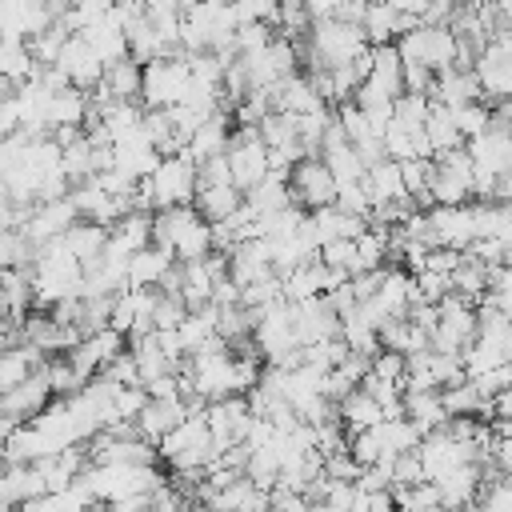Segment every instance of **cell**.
<instances>
[{"label": "cell", "instance_id": "cell-1", "mask_svg": "<svg viewBox=\"0 0 512 512\" xmlns=\"http://www.w3.org/2000/svg\"><path fill=\"white\" fill-rule=\"evenodd\" d=\"M152 244L168 248L180 264H192L216 252V232L196 204H180V208H160L152 216Z\"/></svg>", "mask_w": 512, "mask_h": 512}, {"label": "cell", "instance_id": "cell-2", "mask_svg": "<svg viewBox=\"0 0 512 512\" xmlns=\"http://www.w3.org/2000/svg\"><path fill=\"white\" fill-rule=\"evenodd\" d=\"M160 460L172 468V472H188V476H204L216 460H220V448H216V436L204 420V412L188 416L180 428H172L160 444Z\"/></svg>", "mask_w": 512, "mask_h": 512}, {"label": "cell", "instance_id": "cell-3", "mask_svg": "<svg viewBox=\"0 0 512 512\" xmlns=\"http://www.w3.org/2000/svg\"><path fill=\"white\" fill-rule=\"evenodd\" d=\"M168 476L156 464H88L80 484L96 504H112L124 496H152Z\"/></svg>", "mask_w": 512, "mask_h": 512}, {"label": "cell", "instance_id": "cell-4", "mask_svg": "<svg viewBox=\"0 0 512 512\" xmlns=\"http://www.w3.org/2000/svg\"><path fill=\"white\" fill-rule=\"evenodd\" d=\"M368 36L360 24H348V20H316L312 32H308V68H336V64H352L360 52H368Z\"/></svg>", "mask_w": 512, "mask_h": 512}, {"label": "cell", "instance_id": "cell-5", "mask_svg": "<svg viewBox=\"0 0 512 512\" xmlns=\"http://www.w3.org/2000/svg\"><path fill=\"white\" fill-rule=\"evenodd\" d=\"M396 48L404 64H420L436 76L460 64V36L452 32V24H416L396 40Z\"/></svg>", "mask_w": 512, "mask_h": 512}, {"label": "cell", "instance_id": "cell-6", "mask_svg": "<svg viewBox=\"0 0 512 512\" xmlns=\"http://www.w3.org/2000/svg\"><path fill=\"white\" fill-rule=\"evenodd\" d=\"M192 84V60L188 56H160L152 64H144V92L140 104L148 112H164L184 104V92Z\"/></svg>", "mask_w": 512, "mask_h": 512}, {"label": "cell", "instance_id": "cell-7", "mask_svg": "<svg viewBox=\"0 0 512 512\" xmlns=\"http://www.w3.org/2000/svg\"><path fill=\"white\" fill-rule=\"evenodd\" d=\"M228 164H232V184L244 196L272 176V156H268V144L260 140V128H236L232 132Z\"/></svg>", "mask_w": 512, "mask_h": 512}, {"label": "cell", "instance_id": "cell-8", "mask_svg": "<svg viewBox=\"0 0 512 512\" xmlns=\"http://www.w3.org/2000/svg\"><path fill=\"white\" fill-rule=\"evenodd\" d=\"M428 232H432V244H436V248L468 252V248L480 240V228H476V204H460V208H444V204H436V208L428 212Z\"/></svg>", "mask_w": 512, "mask_h": 512}, {"label": "cell", "instance_id": "cell-9", "mask_svg": "<svg viewBox=\"0 0 512 512\" xmlns=\"http://www.w3.org/2000/svg\"><path fill=\"white\" fill-rule=\"evenodd\" d=\"M292 192H296V204L308 208V212H320L328 204H336V176L332 168L320 160V156H308L292 168Z\"/></svg>", "mask_w": 512, "mask_h": 512}, {"label": "cell", "instance_id": "cell-10", "mask_svg": "<svg viewBox=\"0 0 512 512\" xmlns=\"http://www.w3.org/2000/svg\"><path fill=\"white\" fill-rule=\"evenodd\" d=\"M52 68H60V72L68 76V84L80 88V92H88V96H92V92L100 88V80H104V60L92 52V44H88L84 36H72Z\"/></svg>", "mask_w": 512, "mask_h": 512}, {"label": "cell", "instance_id": "cell-11", "mask_svg": "<svg viewBox=\"0 0 512 512\" xmlns=\"http://www.w3.org/2000/svg\"><path fill=\"white\" fill-rule=\"evenodd\" d=\"M124 332H116V328H104V332H92V336H84L72 352H68V360L76 364V372L84 376V380H96L120 352H124Z\"/></svg>", "mask_w": 512, "mask_h": 512}, {"label": "cell", "instance_id": "cell-12", "mask_svg": "<svg viewBox=\"0 0 512 512\" xmlns=\"http://www.w3.org/2000/svg\"><path fill=\"white\" fill-rule=\"evenodd\" d=\"M296 336H300V348L324 344V340H336L340 336V312L328 304V296H316V300L296 304Z\"/></svg>", "mask_w": 512, "mask_h": 512}, {"label": "cell", "instance_id": "cell-13", "mask_svg": "<svg viewBox=\"0 0 512 512\" xmlns=\"http://www.w3.org/2000/svg\"><path fill=\"white\" fill-rule=\"evenodd\" d=\"M272 108L276 112H288V116H312V112H324L328 100H324L320 84L308 72H296L292 80H284L280 88H272Z\"/></svg>", "mask_w": 512, "mask_h": 512}, {"label": "cell", "instance_id": "cell-14", "mask_svg": "<svg viewBox=\"0 0 512 512\" xmlns=\"http://www.w3.org/2000/svg\"><path fill=\"white\" fill-rule=\"evenodd\" d=\"M232 112L224 108V112H216V116H208L192 136H188V156L196 160V164H204V160H216V156H228V148H232Z\"/></svg>", "mask_w": 512, "mask_h": 512}, {"label": "cell", "instance_id": "cell-15", "mask_svg": "<svg viewBox=\"0 0 512 512\" xmlns=\"http://www.w3.org/2000/svg\"><path fill=\"white\" fill-rule=\"evenodd\" d=\"M52 384H48V376L40 372V376H32L28 384H20V388H12V392H4L0 396V412L4 416H12V420H20V424H32L48 404H52Z\"/></svg>", "mask_w": 512, "mask_h": 512}, {"label": "cell", "instance_id": "cell-16", "mask_svg": "<svg viewBox=\"0 0 512 512\" xmlns=\"http://www.w3.org/2000/svg\"><path fill=\"white\" fill-rule=\"evenodd\" d=\"M144 92V64L136 56L120 60V64H108L104 68V80L100 88L92 92V104H108V100H136Z\"/></svg>", "mask_w": 512, "mask_h": 512}, {"label": "cell", "instance_id": "cell-17", "mask_svg": "<svg viewBox=\"0 0 512 512\" xmlns=\"http://www.w3.org/2000/svg\"><path fill=\"white\" fill-rule=\"evenodd\" d=\"M48 364V352H40L36 344H16V348H4L0 356V392H12L20 384H28L32 376H40Z\"/></svg>", "mask_w": 512, "mask_h": 512}, {"label": "cell", "instance_id": "cell-18", "mask_svg": "<svg viewBox=\"0 0 512 512\" xmlns=\"http://www.w3.org/2000/svg\"><path fill=\"white\" fill-rule=\"evenodd\" d=\"M0 492H4V508H24V504L48 496V480H44L40 464H8Z\"/></svg>", "mask_w": 512, "mask_h": 512}, {"label": "cell", "instance_id": "cell-19", "mask_svg": "<svg viewBox=\"0 0 512 512\" xmlns=\"http://www.w3.org/2000/svg\"><path fill=\"white\" fill-rule=\"evenodd\" d=\"M172 268H176V256L160 244H148L128 260V288H164Z\"/></svg>", "mask_w": 512, "mask_h": 512}, {"label": "cell", "instance_id": "cell-20", "mask_svg": "<svg viewBox=\"0 0 512 512\" xmlns=\"http://www.w3.org/2000/svg\"><path fill=\"white\" fill-rule=\"evenodd\" d=\"M432 100L444 104V108H464V104L484 100V88H480V80H476L472 68H448V72L436 76Z\"/></svg>", "mask_w": 512, "mask_h": 512}, {"label": "cell", "instance_id": "cell-21", "mask_svg": "<svg viewBox=\"0 0 512 512\" xmlns=\"http://www.w3.org/2000/svg\"><path fill=\"white\" fill-rule=\"evenodd\" d=\"M280 280H284V296H288L292 304H304V300H316V296H328V264H324L320 256H312V260H304L300 268H292V272H284Z\"/></svg>", "mask_w": 512, "mask_h": 512}, {"label": "cell", "instance_id": "cell-22", "mask_svg": "<svg viewBox=\"0 0 512 512\" xmlns=\"http://www.w3.org/2000/svg\"><path fill=\"white\" fill-rule=\"evenodd\" d=\"M364 188L372 196V204H400V200H412L408 196V184H404V172H400V160H380L368 168L364 176Z\"/></svg>", "mask_w": 512, "mask_h": 512}, {"label": "cell", "instance_id": "cell-23", "mask_svg": "<svg viewBox=\"0 0 512 512\" xmlns=\"http://www.w3.org/2000/svg\"><path fill=\"white\" fill-rule=\"evenodd\" d=\"M480 480H484L480 464H464V468H456V472H448V476H440V480H432V484L440 488V504L452 508V512H460V508L476 504Z\"/></svg>", "mask_w": 512, "mask_h": 512}, {"label": "cell", "instance_id": "cell-24", "mask_svg": "<svg viewBox=\"0 0 512 512\" xmlns=\"http://www.w3.org/2000/svg\"><path fill=\"white\" fill-rule=\"evenodd\" d=\"M80 36L92 44V52L104 60V68H108V64H120V60H128V56H132V48H128V32H124L112 16L96 20V24H92V28H84Z\"/></svg>", "mask_w": 512, "mask_h": 512}, {"label": "cell", "instance_id": "cell-25", "mask_svg": "<svg viewBox=\"0 0 512 512\" xmlns=\"http://www.w3.org/2000/svg\"><path fill=\"white\" fill-rule=\"evenodd\" d=\"M108 236H112V228H104V224H96V220H76V224L64 232V244H68V252H72L84 268H92V264L104 256Z\"/></svg>", "mask_w": 512, "mask_h": 512}, {"label": "cell", "instance_id": "cell-26", "mask_svg": "<svg viewBox=\"0 0 512 512\" xmlns=\"http://www.w3.org/2000/svg\"><path fill=\"white\" fill-rule=\"evenodd\" d=\"M404 416H408L424 436L448 428V420H452L448 408H444V392H404Z\"/></svg>", "mask_w": 512, "mask_h": 512}, {"label": "cell", "instance_id": "cell-27", "mask_svg": "<svg viewBox=\"0 0 512 512\" xmlns=\"http://www.w3.org/2000/svg\"><path fill=\"white\" fill-rule=\"evenodd\" d=\"M312 228H316L320 248H324V244H332V240H356V236H364V232H368V220H360V216H352V212L328 204V208L312 212Z\"/></svg>", "mask_w": 512, "mask_h": 512}, {"label": "cell", "instance_id": "cell-28", "mask_svg": "<svg viewBox=\"0 0 512 512\" xmlns=\"http://www.w3.org/2000/svg\"><path fill=\"white\" fill-rule=\"evenodd\" d=\"M424 136H428V144H432V160L444 156V152H452V148H464V144H468V140L460 136V128H456V112L444 108V104H436V100H432Z\"/></svg>", "mask_w": 512, "mask_h": 512}, {"label": "cell", "instance_id": "cell-29", "mask_svg": "<svg viewBox=\"0 0 512 512\" xmlns=\"http://www.w3.org/2000/svg\"><path fill=\"white\" fill-rule=\"evenodd\" d=\"M196 208L208 224H220V220H228L232 212L244 208V192L236 184H208V188L196 192Z\"/></svg>", "mask_w": 512, "mask_h": 512}, {"label": "cell", "instance_id": "cell-30", "mask_svg": "<svg viewBox=\"0 0 512 512\" xmlns=\"http://www.w3.org/2000/svg\"><path fill=\"white\" fill-rule=\"evenodd\" d=\"M340 420H344L348 436H356V432H368V428L384 424V420H388V412L380 408V400H372L364 388H356V392L340 404Z\"/></svg>", "mask_w": 512, "mask_h": 512}, {"label": "cell", "instance_id": "cell-31", "mask_svg": "<svg viewBox=\"0 0 512 512\" xmlns=\"http://www.w3.org/2000/svg\"><path fill=\"white\" fill-rule=\"evenodd\" d=\"M504 364H512V352H504L500 344H492V340H472L468 344V352H464V372H468V380H480V376H488V372H496V368H504Z\"/></svg>", "mask_w": 512, "mask_h": 512}, {"label": "cell", "instance_id": "cell-32", "mask_svg": "<svg viewBox=\"0 0 512 512\" xmlns=\"http://www.w3.org/2000/svg\"><path fill=\"white\" fill-rule=\"evenodd\" d=\"M456 112V128L464 140H476L492 128V104L488 100H476V104H464V108H452Z\"/></svg>", "mask_w": 512, "mask_h": 512}, {"label": "cell", "instance_id": "cell-33", "mask_svg": "<svg viewBox=\"0 0 512 512\" xmlns=\"http://www.w3.org/2000/svg\"><path fill=\"white\" fill-rule=\"evenodd\" d=\"M320 260L328 264V268H344V272H360V252H356V240H332V244H324L320 248Z\"/></svg>", "mask_w": 512, "mask_h": 512}, {"label": "cell", "instance_id": "cell-34", "mask_svg": "<svg viewBox=\"0 0 512 512\" xmlns=\"http://www.w3.org/2000/svg\"><path fill=\"white\" fill-rule=\"evenodd\" d=\"M364 464L352 456V448H340V452H324V476L328 480H360Z\"/></svg>", "mask_w": 512, "mask_h": 512}, {"label": "cell", "instance_id": "cell-35", "mask_svg": "<svg viewBox=\"0 0 512 512\" xmlns=\"http://www.w3.org/2000/svg\"><path fill=\"white\" fill-rule=\"evenodd\" d=\"M480 500H488V504H492V512H512V476L492 480V484L484 488V496H480Z\"/></svg>", "mask_w": 512, "mask_h": 512}, {"label": "cell", "instance_id": "cell-36", "mask_svg": "<svg viewBox=\"0 0 512 512\" xmlns=\"http://www.w3.org/2000/svg\"><path fill=\"white\" fill-rule=\"evenodd\" d=\"M208 184H232V164L228 156H216V160H204L200 164V188Z\"/></svg>", "mask_w": 512, "mask_h": 512}, {"label": "cell", "instance_id": "cell-37", "mask_svg": "<svg viewBox=\"0 0 512 512\" xmlns=\"http://www.w3.org/2000/svg\"><path fill=\"white\" fill-rule=\"evenodd\" d=\"M492 420H504V424H512V388L496 392V400H492Z\"/></svg>", "mask_w": 512, "mask_h": 512}, {"label": "cell", "instance_id": "cell-38", "mask_svg": "<svg viewBox=\"0 0 512 512\" xmlns=\"http://www.w3.org/2000/svg\"><path fill=\"white\" fill-rule=\"evenodd\" d=\"M192 4L196 0H148V12H176V16H184Z\"/></svg>", "mask_w": 512, "mask_h": 512}, {"label": "cell", "instance_id": "cell-39", "mask_svg": "<svg viewBox=\"0 0 512 512\" xmlns=\"http://www.w3.org/2000/svg\"><path fill=\"white\" fill-rule=\"evenodd\" d=\"M464 8H472V12H484V8H492V0H460Z\"/></svg>", "mask_w": 512, "mask_h": 512}]
</instances>
